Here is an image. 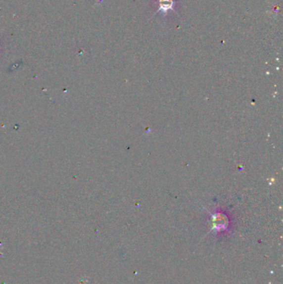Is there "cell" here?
Instances as JSON below:
<instances>
[{"label": "cell", "instance_id": "obj_1", "mask_svg": "<svg viewBox=\"0 0 283 284\" xmlns=\"http://www.w3.org/2000/svg\"><path fill=\"white\" fill-rule=\"evenodd\" d=\"M158 8L157 10L155 11L154 14L160 13L162 16L165 17L167 15L169 11H173L175 14H177V12L175 10L176 7V1L175 0H157Z\"/></svg>", "mask_w": 283, "mask_h": 284}]
</instances>
